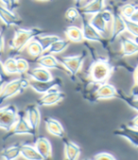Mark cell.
<instances>
[{"label": "cell", "instance_id": "cell-32", "mask_svg": "<svg viewBox=\"0 0 138 160\" xmlns=\"http://www.w3.org/2000/svg\"><path fill=\"white\" fill-rule=\"evenodd\" d=\"M124 23H125V28L127 31L134 36L135 38L138 36V25H137V22H134L131 19H127V18H124Z\"/></svg>", "mask_w": 138, "mask_h": 160}, {"label": "cell", "instance_id": "cell-14", "mask_svg": "<svg viewBox=\"0 0 138 160\" xmlns=\"http://www.w3.org/2000/svg\"><path fill=\"white\" fill-rule=\"evenodd\" d=\"M126 30L125 28V23L122 15L119 13V12H113V18H112V31L110 36V42L113 43L121 33H123Z\"/></svg>", "mask_w": 138, "mask_h": 160}, {"label": "cell", "instance_id": "cell-40", "mask_svg": "<svg viewBox=\"0 0 138 160\" xmlns=\"http://www.w3.org/2000/svg\"><path fill=\"white\" fill-rule=\"evenodd\" d=\"M7 82H8V81H6V80H4V79H1V78H0V91H1V89L3 88L4 84H5Z\"/></svg>", "mask_w": 138, "mask_h": 160}, {"label": "cell", "instance_id": "cell-43", "mask_svg": "<svg viewBox=\"0 0 138 160\" xmlns=\"http://www.w3.org/2000/svg\"><path fill=\"white\" fill-rule=\"evenodd\" d=\"M122 1H124V2H126V1H128V0H122Z\"/></svg>", "mask_w": 138, "mask_h": 160}, {"label": "cell", "instance_id": "cell-20", "mask_svg": "<svg viewBox=\"0 0 138 160\" xmlns=\"http://www.w3.org/2000/svg\"><path fill=\"white\" fill-rule=\"evenodd\" d=\"M105 9V0H92L86 5L79 9L80 12L82 14H96L102 12Z\"/></svg>", "mask_w": 138, "mask_h": 160}, {"label": "cell", "instance_id": "cell-25", "mask_svg": "<svg viewBox=\"0 0 138 160\" xmlns=\"http://www.w3.org/2000/svg\"><path fill=\"white\" fill-rule=\"evenodd\" d=\"M137 6L133 3H127L123 5L119 11V13L122 15V17L131 19L134 22H137Z\"/></svg>", "mask_w": 138, "mask_h": 160}, {"label": "cell", "instance_id": "cell-28", "mask_svg": "<svg viewBox=\"0 0 138 160\" xmlns=\"http://www.w3.org/2000/svg\"><path fill=\"white\" fill-rule=\"evenodd\" d=\"M26 49L27 52L31 56V57H35V58H39L43 53V48L40 46V44L35 40L34 38L33 40H31L27 46H26Z\"/></svg>", "mask_w": 138, "mask_h": 160}, {"label": "cell", "instance_id": "cell-3", "mask_svg": "<svg viewBox=\"0 0 138 160\" xmlns=\"http://www.w3.org/2000/svg\"><path fill=\"white\" fill-rule=\"evenodd\" d=\"M28 80L24 77H20L11 82H7L1 91H0V104H2L8 99L13 97L17 94H20L23 90L27 89L28 87Z\"/></svg>", "mask_w": 138, "mask_h": 160}, {"label": "cell", "instance_id": "cell-12", "mask_svg": "<svg viewBox=\"0 0 138 160\" xmlns=\"http://www.w3.org/2000/svg\"><path fill=\"white\" fill-rule=\"evenodd\" d=\"M115 136L123 138L125 139H127L133 147L137 148L138 147V133L137 130L132 129L130 126H128L127 124H122L120 125V127L118 129L115 130L113 133Z\"/></svg>", "mask_w": 138, "mask_h": 160}, {"label": "cell", "instance_id": "cell-21", "mask_svg": "<svg viewBox=\"0 0 138 160\" xmlns=\"http://www.w3.org/2000/svg\"><path fill=\"white\" fill-rule=\"evenodd\" d=\"M64 33L67 37V40L73 43H81L84 40L81 28L76 26L67 27L64 30Z\"/></svg>", "mask_w": 138, "mask_h": 160}, {"label": "cell", "instance_id": "cell-23", "mask_svg": "<svg viewBox=\"0 0 138 160\" xmlns=\"http://www.w3.org/2000/svg\"><path fill=\"white\" fill-rule=\"evenodd\" d=\"M89 23L101 35L107 33V23L105 22L104 19H103V17L101 15V12L94 14L93 17L91 18V20L89 21Z\"/></svg>", "mask_w": 138, "mask_h": 160}, {"label": "cell", "instance_id": "cell-44", "mask_svg": "<svg viewBox=\"0 0 138 160\" xmlns=\"http://www.w3.org/2000/svg\"><path fill=\"white\" fill-rule=\"evenodd\" d=\"M84 160H90V159H84Z\"/></svg>", "mask_w": 138, "mask_h": 160}, {"label": "cell", "instance_id": "cell-30", "mask_svg": "<svg viewBox=\"0 0 138 160\" xmlns=\"http://www.w3.org/2000/svg\"><path fill=\"white\" fill-rule=\"evenodd\" d=\"M3 69L7 75L10 74H17V65H16V58L10 57L5 60L3 62Z\"/></svg>", "mask_w": 138, "mask_h": 160}, {"label": "cell", "instance_id": "cell-38", "mask_svg": "<svg viewBox=\"0 0 138 160\" xmlns=\"http://www.w3.org/2000/svg\"><path fill=\"white\" fill-rule=\"evenodd\" d=\"M4 50V36L0 33V53Z\"/></svg>", "mask_w": 138, "mask_h": 160}, {"label": "cell", "instance_id": "cell-36", "mask_svg": "<svg viewBox=\"0 0 138 160\" xmlns=\"http://www.w3.org/2000/svg\"><path fill=\"white\" fill-rule=\"evenodd\" d=\"M0 78L4 79L6 81H9V77H8V75L5 73V71L3 69V63H2L1 61H0Z\"/></svg>", "mask_w": 138, "mask_h": 160}, {"label": "cell", "instance_id": "cell-6", "mask_svg": "<svg viewBox=\"0 0 138 160\" xmlns=\"http://www.w3.org/2000/svg\"><path fill=\"white\" fill-rule=\"evenodd\" d=\"M18 119V111L13 104L0 108V129L9 132Z\"/></svg>", "mask_w": 138, "mask_h": 160}, {"label": "cell", "instance_id": "cell-11", "mask_svg": "<svg viewBox=\"0 0 138 160\" xmlns=\"http://www.w3.org/2000/svg\"><path fill=\"white\" fill-rule=\"evenodd\" d=\"M36 62L39 63L40 67H42L44 68H47V69H57V70L63 71L64 73L67 74V71L64 68V67L57 60V58L55 56H53L52 54H42L39 58L36 59Z\"/></svg>", "mask_w": 138, "mask_h": 160}, {"label": "cell", "instance_id": "cell-1", "mask_svg": "<svg viewBox=\"0 0 138 160\" xmlns=\"http://www.w3.org/2000/svg\"><path fill=\"white\" fill-rule=\"evenodd\" d=\"M44 32L45 30L40 28L15 29L14 36L9 43V46L11 48V53L13 55L19 54L31 40L36 38L37 36L42 35Z\"/></svg>", "mask_w": 138, "mask_h": 160}, {"label": "cell", "instance_id": "cell-10", "mask_svg": "<svg viewBox=\"0 0 138 160\" xmlns=\"http://www.w3.org/2000/svg\"><path fill=\"white\" fill-rule=\"evenodd\" d=\"M118 97V90L108 82H102L100 83V86L97 88V90L95 93L94 101H100V100H108V99H114Z\"/></svg>", "mask_w": 138, "mask_h": 160}, {"label": "cell", "instance_id": "cell-19", "mask_svg": "<svg viewBox=\"0 0 138 160\" xmlns=\"http://www.w3.org/2000/svg\"><path fill=\"white\" fill-rule=\"evenodd\" d=\"M26 74L29 78H31L33 81H37V82H47V81H49L52 79V75H51L50 71L42 67L28 69L26 72Z\"/></svg>", "mask_w": 138, "mask_h": 160}, {"label": "cell", "instance_id": "cell-45", "mask_svg": "<svg viewBox=\"0 0 138 160\" xmlns=\"http://www.w3.org/2000/svg\"><path fill=\"white\" fill-rule=\"evenodd\" d=\"M0 33H1V32H0Z\"/></svg>", "mask_w": 138, "mask_h": 160}, {"label": "cell", "instance_id": "cell-33", "mask_svg": "<svg viewBox=\"0 0 138 160\" xmlns=\"http://www.w3.org/2000/svg\"><path fill=\"white\" fill-rule=\"evenodd\" d=\"M17 74H25L29 69V65L27 60L22 58H16Z\"/></svg>", "mask_w": 138, "mask_h": 160}, {"label": "cell", "instance_id": "cell-31", "mask_svg": "<svg viewBox=\"0 0 138 160\" xmlns=\"http://www.w3.org/2000/svg\"><path fill=\"white\" fill-rule=\"evenodd\" d=\"M80 16H81V12L79 11V9L76 8V7H70V8H68L66 10L65 13H64L65 19L68 22H70V23L76 21L78 18H80Z\"/></svg>", "mask_w": 138, "mask_h": 160}, {"label": "cell", "instance_id": "cell-34", "mask_svg": "<svg viewBox=\"0 0 138 160\" xmlns=\"http://www.w3.org/2000/svg\"><path fill=\"white\" fill-rule=\"evenodd\" d=\"M93 160H116V157L108 152H99L94 156Z\"/></svg>", "mask_w": 138, "mask_h": 160}, {"label": "cell", "instance_id": "cell-7", "mask_svg": "<svg viewBox=\"0 0 138 160\" xmlns=\"http://www.w3.org/2000/svg\"><path fill=\"white\" fill-rule=\"evenodd\" d=\"M25 115H26V118H27L29 126L31 127L32 131L37 137L38 129H39L40 122H41V113L39 110V106L37 104L27 105L26 108V111H25Z\"/></svg>", "mask_w": 138, "mask_h": 160}, {"label": "cell", "instance_id": "cell-15", "mask_svg": "<svg viewBox=\"0 0 138 160\" xmlns=\"http://www.w3.org/2000/svg\"><path fill=\"white\" fill-rule=\"evenodd\" d=\"M82 26H81V30H82V35H83V39L90 41V42H98V43H103L104 39H103L102 35L97 32V31L90 25V23L85 20L84 18H82V22H81Z\"/></svg>", "mask_w": 138, "mask_h": 160}, {"label": "cell", "instance_id": "cell-27", "mask_svg": "<svg viewBox=\"0 0 138 160\" xmlns=\"http://www.w3.org/2000/svg\"><path fill=\"white\" fill-rule=\"evenodd\" d=\"M20 155V145H12L5 148L1 152V156L4 160H15Z\"/></svg>", "mask_w": 138, "mask_h": 160}, {"label": "cell", "instance_id": "cell-8", "mask_svg": "<svg viewBox=\"0 0 138 160\" xmlns=\"http://www.w3.org/2000/svg\"><path fill=\"white\" fill-rule=\"evenodd\" d=\"M62 84V81L60 78H52L49 81L47 82H37V81H31L28 83V86H30L34 91L38 94H46L48 91L56 88L57 86H60Z\"/></svg>", "mask_w": 138, "mask_h": 160}, {"label": "cell", "instance_id": "cell-17", "mask_svg": "<svg viewBox=\"0 0 138 160\" xmlns=\"http://www.w3.org/2000/svg\"><path fill=\"white\" fill-rule=\"evenodd\" d=\"M46 128L49 134L58 137L60 138H65V131L63 126L61 124V122L53 118H45Z\"/></svg>", "mask_w": 138, "mask_h": 160}, {"label": "cell", "instance_id": "cell-39", "mask_svg": "<svg viewBox=\"0 0 138 160\" xmlns=\"http://www.w3.org/2000/svg\"><path fill=\"white\" fill-rule=\"evenodd\" d=\"M0 2H1V3L4 5V7L10 9V6H11V0H0Z\"/></svg>", "mask_w": 138, "mask_h": 160}, {"label": "cell", "instance_id": "cell-4", "mask_svg": "<svg viewBox=\"0 0 138 160\" xmlns=\"http://www.w3.org/2000/svg\"><path fill=\"white\" fill-rule=\"evenodd\" d=\"M86 54L83 51L81 54L75 56H65V57H56V58L64 67V68L67 71V74L74 78L81 69Z\"/></svg>", "mask_w": 138, "mask_h": 160}, {"label": "cell", "instance_id": "cell-37", "mask_svg": "<svg viewBox=\"0 0 138 160\" xmlns=\"http://www.w3.org/2000/svg\"><path fill=\"white\" fill-rule=\"evenodd\" d=\"M19 5V0H11V6H10V10L13 11L14 9H16Z\"/></svg>", "mask_w": 138, "mask_h": 160}, {"label": "cell", "instance_id": "cell-9", "mask_svg": "<svg viewBox=\"0 0 138 160\" xmlns=\"http://www.w3.org/2000/svg\"><path fill=\"white\" fill-rule=\"evenodd\" d=\"M64 99H65V94L54 88L43 95V97H41L37 101V105L38 106H51V105H55L62 102Z\"/></svg>", "mask_w": 138, "mask_h": 160}, {"label": "cell", "instance_id": "cell-13", "mask_svg": "<svg viewBox=\"0 0 138 160\" xmlns=\"http://www.w3.org/2000/svg\"><path fill=\"white\" fill-rule=\"evenodd\" d=\"M35 149L42 156L43 160H52V146L50 141L45 137L35 138Z\"/></svg>", "mask_w": 138, "mask_h": 160}, {"label": "cell", "instance_id": "cell-5", "mask_svg": "<svg viewBox=\"0 0 138 160\" xmlns=\"http://www.w3.org/2000/svg\"><path fill=\"white\" fill-rule=\"evenodd\" d=\"M19 135H29V136H32L34 138H37L35 134H34V132L32 131L31 127L29 126L26 118V115L24 111L18 112V119L16 123L9 132H7V134L3 138V140L6 141L8 138L14 137V136H19Z\"/></svg>", "mask_w": 138, "mask_h": 160}, {"label": "cell", "instance_id": "cell-26", "mask_svg": "<svg viewBox=\"0 0 138 160\" xmlns=\"http://www.w3.org/2000/svg\"><path fill=\"white\" fill-rule=\"evenodd\" d=\"M70 41L69 40H62L59 39L58 41L54 42L43 54H58L62 51H64L70 45Z\"/></svg>", "mask_w": 138, "mask_h": 160}, {"label": "cell", "instance_id": "cell-22", "mask_svg": "<svg viewBox=\"0 0 138 160\" xmlns=\"http://www.w3.org/2000/svg\"><path fill=\"white\" fill-rule=\"evenodd\" d=\"M20 155L27 160H43L35 147L28 144L20 145Z\"/></svg>", "mask_w": 138, "mask_h": 160}, {"label": "cell", "instance_id": "cell-2", "mask_svg": "<svg viewBox=\"0 0 138 160\" xmlns=\"http://www.w3.org/2000/svg\"><path fill=\"white\" fill-rule=\"evenodd\" d=\"M113 68L109 62L105 60H97L92 63L89 69L90 79L93 82L102 83L105 82L111 76Z\"/></svg>", "mask_w": 138, "mask_h": 160}, {"label": "cell", "instance_id": "cell-42", "mask_svg": "<svg viewBox=\"0 0 138 160\" xmlns=\"http://www.w3.org/2000/svg\"><path fill=\"white\" fill-rule=\"evenodd\" d=\"M37 1H41V2H48V1H52V0H37Z\"/></svg>", "mask_w": 138, "mask_h": 160}, {"label": "cell", "instance_id": "cell-41", "mask_svg": "<svg viewBox=\"0 0 138 160\" xmlns=\"http://www.w3.org/2000/svg\"><path fill=\"white\" fill-rule=\"evenodd\" d=\"M74 1H75V3H76V5H80L82 1H83V0H74Z\"/></svg>", "mask_w": 138, "mask_h": 160}, {"label": "cell", "instance_id": "cell-16", "mask_svg": "<svg viewBox=\"0 0 138 160\" xmlns=\"http://www.w3.org/2000/svg\"><path fill=\"white\" fill-rule=\"evenodd\" d=\"M0 20L7 27L10 26H19L22 24V20L10 9L0 5Z\"/></svg>", "mask_w": 138, "mask_h": 160}, {"label": "cell", "instance_id": "cell-29", "mask_svg": "<svg viewBox=\"0 0 138 160\" xmlns=\"http://www.w3.org/2000/svg\"><path fill=\"white\" fill-rule=\"evenodd\" d=\"M59 39H61L59 36L57 35H46V36H43V35H40V36H37L35 38V40L40 44V46L42 47L43 48V51L45 52L54 42L58 41Z\"/></svg>", "mask_w": 138, "mask_h": 160}, {"label": "cell", "instance_id": "cell-35", "mask_svg": "<svg viewBox=\"0 0 138 160\" xmlns=\"http://www.w3.org/2000/svg\"><path fill=\"white\" fill-rule=\"evenodd\" d=\"M137 122H138V117H137V116H135V117H134V118H133L132 120H131V122H129V124H127V125H128V126H130L131 128H132V129L137 130V128H138V124H137Z\"/></svg>", "mask_w": 138, "mask_h": 160}, {"label": "cell", "instance_id": "cell-18", "mask_svg": "<svg viewBox=\"0 0 138 160\" xmlns=\"http://www.w3.org/2000/svg\"><path fill=\"white\" fill-rule=\"evenodd\" d=\"M62 141L64 145V160H78L81 153L80 146L67 139L66 138H63Z\"/></svg>", "mask_w": 138, "mask_h": 160}, {"label": "cell", "instance_id": "cell-24", "mask_svg": "<svg viewBox=\"0 0 138 160\" xmlns=\"http://www.w3.org/2000/svg\"><path fill=\"white\" fill-rule=\"evenodd\" d=\"M138 52V45L136 41L129 38L121 40V53L123 56H132Z\"/></svg>", "mask_w": 138, "mask_h": 160}]
</instances>
